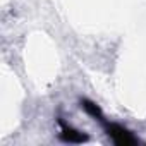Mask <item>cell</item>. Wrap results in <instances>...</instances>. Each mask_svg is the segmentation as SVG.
<instances>
[{"mask_svg": "<svg viewBox=\"0 0 146 146\" xmlns=\"http://www.w3.org/2000/svg\"><path fill=\"white\" fill-rule=\"evenodd\" d=\"M100 124H103L105 131H107V136L113 141V144L117 146H132V144H137L139 139L132 134V131H129L127 127L120 125V124H115V122H108L107 119H103Z\"/></svg>", "mask_w": 146, "mask_h": 146, "instance_id": "cell-1", "label": "cell"}, {"mask_svg": "<svg viewBox=\"0 0 146 146\" xmlns=\"http://www.w3.org/2000/svg\"><path fill=\"white\" fill-rule=\"evenodd\" d=\"M58 125H60V134H58V137H60L64 143H74V144H79V143L90 141V136H88V134H84V132L74 129L72 125H69V124H67L64 119H60V117H58Z\"/></svg>", "mask_w": 146, "mask_h": 146, "instance_id": "cell-2", "label": "cell"}]
</instances>
